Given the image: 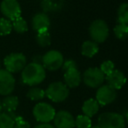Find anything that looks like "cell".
Masks as SVG:
<instances>
[{
    "instance_id": "18",
    "label": "cell",
    "mask_w": 128,
    "mask_h": 128,
    "mask_svg": "<svg viewBox=\"0 0 128 128\" xmlns=\"http://www.w3.org/2000/svg\"><path fill=\"white\" fill-rule=\"evenodd\" d=\"M98 52V46L97 43L92 40L84 41L81 46V52L83 56L87 58H92Z\"/></svg>"
},
{
    "instance_id": "33",
    "label": "cell",
    "mask_w": 128,
    "mask_h": 128,
    "mask_svg": "<svg viewBox=\"0 0 128 128\" xmlns=\"http://www.w3.org/2000/svg\"><path fill=\"white\" fill-rule=\"evenodd\" d=\"M2 111V106H1V101H0V112H1Z\"/></svg>"
},
{
    "instance_id": "19",
    "label": "cell",
    "mask_w": 128,
    "mask_h": 128,
    "mask_svg": "<svg viewBox=\"0 0 128 128\" xmlns=\"http://www.w3.org/2000/svg\"><path fill=\"white\" fill-rule=\"evenodd\" d=\"M27 98H29L32 101H39L46 97V92L40 87L32 86L29 91L27 92Z\"/></svg>"
},
{
    "instance_id": "4",
    "label": "cell",
    "mask_w": 128,
    "mask_h": 128,
    "mask_svg": "<svg viewBox=\"0 0 128 128\" xmlns=\"http://www.w3.org/2000/svg\"><path fill=\"white\" fill-rule=\"evenodd\" d=\"M126 121L123 115L116 112H104L98 118L100 128H125Z\"/></svg>"
},
{
    "instance_id": "23",
    "label": "cell",
    "mask_w": 128,
    "mask_h": 128,
    "mask_svg": "<svg viewBox=\"0 0 128 128\" xmlns=\"http://www.w3.org/2000/svg\"><path fill=\"white\" fill-rule=\"evenodd\" d=\"M118 24L128 26V3H123L118 9Z\"/></svg>"
},
{
    "instance_id": "7",
    "label": "cell",
    "mask_w": 128,
    "mask_h": 128,
    "mask_svg": "<svg viewBox=\"0 0 128 128\" xmlns=\"http://www.w3.org/2000/svg\"><path fill=\"white\" fill-rule=\"evenodd\" d=\"M64 57L60 52L51 50L42 56V66L48 71L54 72L60 69L64 64Z\"/></svg>"
},
{
    "instance_id": "35",
    "label": "cell",
    "mask_w": 128,
    "mask_h": 128,
    "mask_svg": "<svg viewBox=\"0 0 128 128\" xmlns=\"http://www.w3.org/2000/svg\"><path fill=\"white\" fill-rule=\"evenodd\" d=\"M0 67H1V63H0ZM0 69H1V68H0Z\"/></svg>"
},
{
    "instance_id": "13",
    "label": "cell",
    "mask_w": 128,
    "mask_h": 128,
    "mask_svg": "<svg viewBox=\"0 0 128 128\" xmlns=\"http://www.w3.org/2000/svg\"><path fill=\"white\" fill-rule=\"evenodd\" d=\"M51 21L48 15L44 12H38L35 14L32 19V27L36 33L47 32L50 29Z\"/></svg>"
},
{
    "instance_id": "5",
    "label": "cell",
    "mask_w": 128,
    "mask_h": 128,
    "mask_svg": "<svg viewBox=\"0 0 128 128\" xmlns=\"http://www.w3.org/2000/svg\"><path fill=\"white\" fill-rule=\"evenodd\" d=\"M32 114L35 120L40 124L50 123L55 117L56 111L52 106L48 103L40 102L33 107Z\"/></svg>"
},
{
    "instance_id": "28",
    "label": "cell",
    "mask_w": 128,
    "mask_h": 128,
    "mask_svg": "<svg viewBox=\"0 0 128 128\" xmlns=\"http://www.w3.org/2000/svg\"><path fill=\"white\" fill-rule=\"evenodd\" d=\"M100 69L104 74V76H106V75L110 74L114 70V64L111 60H106L102 63Z\"/></svg>"
},
{
    "instance_id": "31",
    "label": "cell",
    "mask_w": 128,
    "mask_h": 128,
    "mask_svg": "<svg viewBox=\"0 0 128 128\" xmlns=\"http://www.w3.org/2000/svg\"><path fill=\"white\" fill-rule=\"evenodd\" d=\"M34 128H55V127H54L53 125H52L50 123H43L36 126Z\"/></svg>"
},
{
    "instance_id": "24",
    "label": "cell",
    "mask_w": 128,
    "mask_h": 128,
    "mask_svg": "<svg viewBox=\"0 0 128 128\" xmlns=\"http://www.w3.org/2000/svg\"><path fill=\"white\" fill-rule=\"evenodd\" d=\"M113 32H114L115 37L120 40H125L128 38V26L126 24H117L113 29Z\"/></svg>"
},
{
    "instance_id": "29",
    "label": "cell",
    "mask_w": 128,
    "mask_h": 128,
    "mask_svg": "<svg viewBox=\"0 0 128 128\" xmlns=\"http://www.w3.org/2000/svg\"><path fill=\"white\" fill-rule=\"evenodd\" d=\"M14 128H30V124L22 116L18 115L14 118Z\"/></svg>"
},
{
    "instance_id": "21",
    "label": "cell",
    "mask_w": 128,
    "mask_h": 128,
    "mask_svg": "<svg viewBox=\"0 0 128 128\" xmlns=\"http://www.w3.org/2000/svg\"><path fill=\"white\" fill-rule=\"evenodd\" d=\"M12 30H15L17 33L23 34L26 33L28 30V24L26 20L22 17H19L16 18L15 20L12 21Z\"/></svg>"
},
{
    "instance_id": "16",
    "label": "cell",
    "mask_w": 128,
    "mask_h": 128,
    "mask_svg": "<svg viewBox=\"0 0 128 128\" xmlns=\"http://www.w3.org/2000/svg\"><path fill=\"white\" fill-rule=\"evenodd\" d=\"M18 104H19L18 98L16 96H12V95L6 96L1 101L2 110L4 111V112L7 113L15 112V111L18 107Z\"/></svg>"
},
{
    "instance_id": "11",
    "label": "cell",
    "mask_w": 128,
    "mask_h": 128,
    "mask_svg": "<svg viewBox=\"0 0 128 128\" xmlns=\"http://www.w3.org/2000/svg\"><path fill=\"white\" fill-rule=\"evenodd\" d=\"M116 90L110 87L108 84H104L98 87L96 93V100L98 104H101V106L111 104L116 100Z\"/></svg>"
},
{
    "instance_id": "34",
    "label": "cell",
    "mask_w": 128,
    "mask_h": 128,
    "mask_svg": "<svg viewBox=\"0 0 128 128\" xmlns=\"http://www.w3.org/2000/svg\"><path fill=\"white\" fill-rule=\"evenodd\" d=\"M126 120H127V122H128V112H126Z\"/></svg>"
},
{
    "instance_id": "17",
    "label": "cell",
    "mask_w": 128,
    "mask_h": 128,
    "mask_svg": "<svg viewBox=\"0 0 128 128\" xmlns=\"http://www.w3.org/2000/svg\"><path fill=\"white\" fill-rule=\"evenodd\" d=\"M100 110V104L94 98H89L83 104L82 111L84 115L89 117L90 118L93 117Z\"/></svg>"
},
{
    "instance_id": "12",
    "label": "cell",
    "mask_w": 128,
    "mask_h": 128,
    "mask_svg": "<svg viewBox=\"0 0 128 128\" xmlns=\"http://www.w3.org/2000/svg\"><path fill=\"white\" fill-rule=\"evenodd\" d=\"M55 128H74L75 120L73 116L67 111H59L56 112L53 118Z\"/></svg>"
},
{
    "instance_id": "26",
    "label": "cell",
    "mask_w": 128,
    "mask_h": 128,
    "mask_svg": "<svg viewBox=\"0 0 128 128\" xmlns=\"http://www.w3.org/2000/svg\"><path fill=\"white\" fill-rule=\"evenodd\" d=\"M12 32V21L5 18H0V36H7Z\"/></svg>"
},
{
    "instance_id": "27",
    "label": "cell",
    "mask_w": 128,
    "mask_h": 128,
    "mask_svg": "<svg viewBox=\"0 0 128 128\" xmlns=\"http://www.w3.org/2000/svg\"><path fill=\"white\" fill-rule=\"evenodd\" d=\"M75 126L77 128H90L92 126V120L86 115H78L75 120Z\"/></svg>"
},
{
    "instance_id": "32",
    "label": "cell",
    "mask_w": 128,
    "mask_h": 128,
    "mask_svg": "<svg viewBox=\"0 0 128 128\" xmlns=\"http://www.w3.org/2000/svg\"><path fill=\"white\" fill-rule=\"evenodd\" d=\"M90 128H100V126H91Z\"/></svg>"
},
{
    "instance_id": "9",
    "label": "cell",
    "mask_w": 128,
    "mask_h": 128,
    "mask_svg": "<svg viewBox=\"0 0 128 128\" xmlns=\"http://www.w3.org/2000/svg\"><path fill=\"white\" fill-rule=\"evenodd\" d=\"M106 76L100 68L92 67L87 69L83 74L84 84L91 88H98L104 83Z\"/></svg>"
},
{
    "instance_id": "30",
    "label": "cell",
    "mask_w": 128,
    "mask_h": 128,
    "mask_svg": "<svg viewBox=\"0 0 128 128\" xmlns=\"http://www.w3.org/2000/svg\"><path fill=\"white\" fill-rule=\"evenodd\" d=\"M61 68L64 72H66L70 69H73V68H77V63L73 59H67V60L64 61V64Z\"/></svg>"
},
{
    "instance_id": "2",
    "label": "cell",
    "mask_w": 128,
    "mask_h": 128,
    "mask_svg": "<svg viewBox=\"0 0 128 128\" xmlns=\"http://www.w3.org/2000/svg\"><path fill=\"white\" fill-rule=\"evenodd\" d=\"M44 92L46 96L55 103L64 101L69 96V88L64 84V83L60 81L50 84Z\"/></svg>"
},
{
    "instance_id": "6",
    "label": "cell",
    "mask_w": 128,
    "mask_h": 128,
    "mask_svg": "<svg viewBox=\"0 0 128 128\" xmlns=\"http://www.w3.org/2000/svg\"><path fill=\"white\" fill-rule=\"evenodd\" d=\"M89 34L93 42L97 44L104 42L109 35V28L107 24L102 19L93 21L89 27Z\"/></svg>"
},
{
    "instance_id": "3",
    "label": "cell",
    "mask_w": 128,
    "mask_h": 128,
    "mask_svg": "<svg viewBox=\"0 0 128 128\" xmlns=\"http://www.w3.org/2000/svg\"><path fill=\"white\" fill-rule=\"evenodd\" d=\"M5 70L10 73L22 72L27 64L26 57L21 52H14L7 55L4 59Z\"/></svg>"
},
{
    "instance_id": "20",
    "label": "cell",
    "mask_w": 128,
    "mask_h": 128,
    "mask_svg": "<svg viewBox=\"0 0 128 128\" xmlns=\"http://www.w3.org/2000/svg\"><path fill=\"white\" fill-rule=\"evenodd\" d=\"M63 6V0H42V8L44 12H56Z\"/></svg>"
},
{
    "instance_id": "8",
    "label": "cell",
    "mask_w": 128,
    "mask_h": 128,
    "mask_svg": "<svg viewBox=\"0 0 128 128\" xmlns=\"http://www.w3.org/2000/svg\"><path fill=\"white\" fill-rule=\"evenodd\" d=\"M0 10L4 18L13 21L21 17V6L18 0H2L0 4Z\"/></svg>"
},
{
    "instance_id": "1",
    "label": "cell",
    "mask_w": 128,
    "mask_h": 128,
    "mask_svg": "<svg viewBox=\"0 0 128 128\" xmlns=\"http://www.w3.org/2000/svg\"><path fill=\"white\" fill-rule=\"evenodd\" d=\"M46 77V72L44 66L38 63H30L26 64L21 73L23 83L30 86H35L41 84Z\"/></svg>"
},
{
    "instance_id": "22",
    "label": "cell",
    "mask_w": 128,
    "mask_h": 128,
    "mask_svg": "<svg viewBox=\"0 0 128 128\" xmlns=\"http://www.w3.org/2000/svg\"><path fill=\"white\" fill-rule=\"evenodd\" d=\"M36 42L41 47H47L51 44L52 42V38L51 34H50L49 30L47 32H38L36 34Z\"/></svg>"
},
{
    "instance_id": "25",
    "label": "cell",
    "mask_w": 128,
    "mask_h": 128,
    "mask_svg": "<svg viewBox=\"0 0 128 128\" xmlns=\"http://www.w3.org/2000/svg\"><path fill=\"white\" fill-rule=\"evenodd\" d=\"M0 128H14V120L9 113L0 112Z\"/></svg>"
},
{
    "instance_id": "14",
    "label": "cell",
    "mask_w": 128,
    "mask_h": 128,
    "mask_svg": "<svg viewBox=\"0 0 128 128\" xmlns=\"http://www.w3.org/2000/svg\"><path fill=\"white\" fill-rule=\"evenodd\" d=\"M107 84L114 90H120L126 83V77L122 72L118 70H113L110 74L106 75V79Z\"/></svg>"
},
{
    "instance_id": "15",
    "label": "cell",
    "mask_w": 128,
    "mask_h": 128,
    "mask_svg": "<svg viewBox=\"0 0 128 128\" xmlns=\"http://www.w3.org/2000/svg\"><path fill=\"white\" fill-rule=\"evenodd\" d=\"M64 84L68 88L78 87L81 82V74L78 68H73L64 72Z\"/></svg>"
},
{
    "instance_id": "10",
    "label": "cell",
    "mask_w": 128,
    "mask_h": 128,
    "mask_svg": "<svg viewBox=\"0 0 128 128\" xmlns=\"http://www.w3.org/2000/svg\"><path fill=\"white\" fill-rule=\"evenodd\" d=\"M15 83L12 73L5 69H0V94L3 96L12 94L15 89Z\"/></svg>"
}]
</instances>
